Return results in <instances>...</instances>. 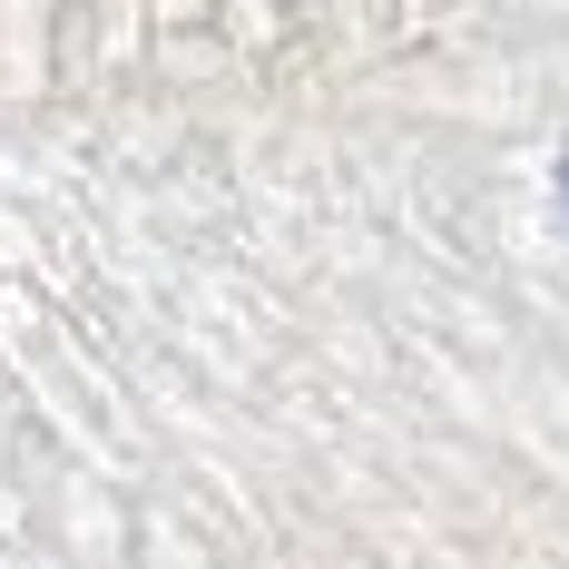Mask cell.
Segmentation results:
<instances>
[{"mask_svg": "<svg viewBox=\"0 0 569 569\" xmlns=\"http://www.w3.org/2000/svg\"><path fill=\"white\" fill-rule=\"evenodd\" d=\"M560 197H569V158H560Z\"/></svg>", "mask_w": 569, "mask_h": 569, "instance_id": "cell-1", "label": "cell"}]
</instances>
